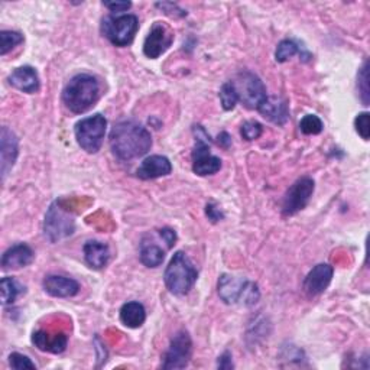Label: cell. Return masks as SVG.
I'll list each match as a JSON object with an SVG mask.
<instances>
[{
  "label": "cell",
  "mask_w": 370,
  "mask_h": 370,
  "mask_svg": "<svg viewBox=\"0 0 370 370\" xmlns=\"http://www.w3.org/2000/svg\"><path fill=\"white\" fill-rule=\"evenodd\" d=\"M152 147L151 133L133 120H122L115 125L110 133L112 152L122 161L141 158Z\"/></svg>",
  "instance_id": "1"
},
{
  "label": "cell",
  "mask_w": 370,
  "mask_h": 370,
  "mask_svg": "<svg viewBox=\"0 0 370 370\" xmlns=\"http://www.w3.org/2000/svg\"><path fill=\"white\" fill-rule=\"evenodd\" d=\"M100 97V84L96 77L78 74L70 80L63 91V102L73 113L81 115L95 106Z\"/></svg>",
  "instance_id": "2"
},
{
  "label": "cell",
  "mask_w": 370,
  "mask_h": 370,
  "mask_svg": "<svg viewBox=\"0 0 370 370\" xmlns=\"http://www.w3.org/2000/svg\"><path fill=\"white\" fill-rule=\"evenodd\" d=\"M165 284L174 295H185L194 287L199 272L190 258L184 252H176L165 269Z\"/></svg>",
  "instance_id": "3"
},
{
  "label": "cell",
  "mask_w": 370,
  "mask_h": 370,
  "mask_svg": "<svg viewBox=\"0 0 370 370\" xmlns=\"http://www.w3.org/2000/svg\"><path fill=\"white\" fill-rule=\"evenodd\" d=\"M218 295L226 304H243L250 307L259 301L258 285L248 281L246 278H236L233 275H221L218 280Z\"/></svg>",
  "instance_id": "4"
},
{
  "label": "cell",
  "mask_w": 370,
  "mask_h": 370,
  "mask_svg": "<svg viewBox=\"0 0 370 370\" xmlns=\"http://www.w3.org/2000/svg\"><path fill=\"white\" fill-rule=\"evenodd\" d=\"M107 120L102 115H95L80 120L75 125V139L81 149L88 154H96L103 145Z\"/></svg>",
  "instance_id": "5"
},
{
  "label": "cell",
  "mask_w": 370,
  "mask_h": 370,
  "mask_svg": "<svg viewBox=\"0 0 370 370\" xmlns=\"http://www.w3.org/2000/svg\"><path fill=\"white\" fill-rule=\"evenodd\" d=\"M230 83L233 84L236 92H238L239 102H242L248 109L258 110L263 105V102L268 99L265 84L253 73L243 71V73L238 74L236 78Z\"/></svg>",
  "instance_id": "6"
},
{
  "label": "cell",
  "mask_w": 370,
  "mask_h": 370,
  "mask_svg": "<svg viewBox=\"0 0 370 370\" xmlns=\"http://www.w3.org/2000/svg\"><path fill=\"white\" fill-rule=\"evenodd\" d=\"M75 230V220L73 214L65 211L58 203H53L46 211L43 231L45 238L51 243H57L71 236Z\"/></svg>",
  "instance_id": "7"
},
{
  "label": "cell",
  "mask_w": 370,
  "mask_h": 370,
  "mask_svg": "<svg viewBox=\"0 0 370 370\" xmlns=\"http://www.w3.org/2000/svg\"><path fill=\"white\" fill-rule=\"evenodd\" d=\"M196 148L193 151V171L200 176L214 175L221 168L220 158L210 152V136L201 126H194Z\"/></svg>",
  "instance_id": "8"
},
{
  "label": "cell",
  "mask_w": 370,
  "mask_h": 370,
  "mask_svg": "<svg viewBox=\"0 0 370 370\" xmlns=\"http://www.w3.org/2000/svg\"><path fill=\"white\" fill-rule=\"evenodd\" d=\"M139 28L137 18L134 15H110L103 19L102 32L116 46L129 45Z\"/></svg>",
  "instance_id": "9"
},
{
  "label": "cell",
  "mask_w": 370,
  "mask_h": 370,
  "mask_svg": "<svg viewBox=\"0 0 370 370\" xmlns=\"http://www.w3.org/2000/svg\"><path fill=\"white\" fill-rule=\"evenodd\" d=\"M193 354V342L187 332H178L164 354L162 369H184L190 363Z\"/></svg>",
  "instance_id": "10"
},
{
  "label": "cell",
  "mask_w": 370,
  "mask_h": 370,
  "mask_svg": "<svg viewBox=\"0 0 370 370\" xmlns=\"http://www.w3.org/2000/svg\"><path fill=\"white\" fill-rule=\"evenodd\" d=\"M314 193V181L310 176L298 179L287 191L282 203V213L285 216H294L308 204Z\"/></svg>",
  "instance_id": "11"
},
{
  "label": "cell",
  "mask_w": 370,
  "mask_h": 370,
  "mask_svg": "<svg viewBox=\"0 0 370 370\" xmlns=\"http://www.w3.org/2000/svg\"><path fill=\"white\" fill-rule=\"evenodd\" d=\"M174 42V32L165 23L155 22L145 39L144 54L151 58H159Z\"/></svg>",
  "instance_id": "12"
},
{
  "label": "cell",
  "mask_w": 370,
  "mask_h": 370,
  "mask_svg": "<svg viewBox=\"0 0 370 370\" xmlns=\"http://www.w3.org/2000/svg\"><path fill=\"white\" fill-rule=\"evenodd\" d=\"M19 154L18 137L9 127H2L0 132V172L5 181L9 171L14 168Z\"/></svg>",
  "instance_id": "13"
},
{
  "label": "cell",
  "mask_w": 370,
  "mask_h": 370,
  "mask_svg": "<svg viewBox=\"0 0 370 370\" xmlns=\"http://www.w3.org/2000/svg\"><path fill=\"white\" fill-rule=\"evenodd\" d=\"M334 269L327 263H319L307 275L304 281V291L310 297H315L326 291L333 280Z\"/></svg>",
  "instance_id": "14"
},
{
  "label": "cell",
  "mask_w": 370,
  "mask_h": 370,
  "mask_svg": "<svg viewBox=\"0 0 370 370\" xmlns=\"http://www.w3.org/2000/svg\"><path fill=\"white\" fill-rule=\"evenodd\" d=\"M43 290L46 294L57 298H70L78 294L80 285L71 278L61 275H48L43 280Z\"/></svg>",
  "instance_id": "15"
},
{
  "label": "cell",
  "mask_w": 370,
  "mask_h": 370,
  "mask_svg": "<svg viewBox=\"0 0 370 370\" xmlns=\"http://www.w3.org/2000/svg\"><path fill=\"white\" fill-rule=\"evenodd\" d=\"M172 171V165L166 157L152 155L147 158L141 166L137 168L136 175L141 179H155L159 176H166Z\"/></svg>",
  "instance_id": "16"
},
{
  "label": "cell",
  "mask_w": 370,
  "mask_h": 370,
  "mask_svg": "<svg viewBox=\"0 0 370 370\" xmlns=\"http://www.w3.org/2000/svg\"><path fill=\"white\" fill-rule=\"evenodd\" d=\"M32 343L41 350L46 353L58 354L67 349L68 337L64 333H48L43 330H38L32 336Z\"/></svg>",
  "instance_id": "17"
},
{
  "label": "cell",
  "mask_w": 370,
  "mask_h": 370,
  "mask_svg": "<svg viewBox=\"0 0 370 370\" xmlns=\"http://www.w3.org/2000/svg\"><path fill=\"white\" fill-rule=\"evenodd\" d=\"M32 249L25 243H18L9 248L2 256L4 269H21L32 263L33 260Z\"/></svg>",
  "instance_id": "18"
},
{
  "label": "cell",
  "mask_w": 370,
  "mask_h": 370,
  "mask_svg": "<svg viewBox=\"0 0 370 370\" xmlns=\"http://www.w3.org/2000/svg\"><path fill=\"white\" fill-rule=\"evenodd\" d=\"M258 110L265 119H268L276 125H285L287 120L290 119L288 105L281 97H269L268 96V99L263 102V105Z\"/></svg>",
  "instance_id": "19"
},
{
  "label": "cell",
  "mask_w": 370,
  "mask_h": 370,
  "mask_svg": "<svg viewBox=\"0 0 370 370\" xmlns=\"http://www.w3.org/2000/svg\"><path fill=\"white\" fill-rule=\"evenodd\" d=\"M9 83L23 91V92H35L39 90V77L35 68L25 65V67H19L16 68L11 75H9Z\"/></svg>",
  "instance_id": "20"
},
{
  "label": "cell",
  "mask_w": 370,
  "mask_h": 370,
  "mask_svg": "<svg viewBox=\"0 0 370 370\" xmlns=\"http://www.w3.org/2000/svg\"><path fill=\"white\" fill-rule=\"evenodd\" d=\"M84 258L90 268L102 269L107 265L110 259L109 246L97 240H90L84 245Z\"/></svg>",
  "instance_id": "21"
},
{
  "label": "cell",
  "mask_w": 370,
  "mask_h": 370,
  "mask_svg": "<svg viewBox=\"0 0 370 370\" xmlns=\"http://www.w3.org/2000/svg\"><path fill=\"white\" fill-rule=\"evenodd\" d=\"M147 319V311L142 304L136 301L127 302L120 310V321L129 329H139Z\"/></svg>",
  "instance_id": "22"
},
{
  "label": "cell",
  "mask_w": 370,
  "mask_h": 370,
  "mask_svg": "<svg viewBox=\"0 0 370 370\" xmlns=\"http://www.w3.org/2000/svg\"><path fill=\"white\" fill-rule=\"evenodd\" d=\"M165 258L164 250L154 242H148L147 239L142 240L141 245V262L148 268H158L162 265Z\"/></svg>",
  "instance_id": "23"
},
{
  "label": "cell",
  "mask_w": 370,
  "mask_h": 370,
  "mask_svg": "<svg viewBox=\"0 0 370 370\" xmlns=\"http://www.w3.org/2000/svg\"><path fill=\"white\" fill-rule=\"evenodd\" d=\"M0 291H2V302L5 305L15 302L19 294L23 292V288L19 285V282L15 278H4L2 282H0Z\"/></svg>",
  "instance_id": "24"
},
{
  "label": "cell",
  "mask_w": 370,
  "mask_h": 370,
  "mask_svg": "<svg viewBox=\"0 0 370 370\" xmlns=\"http://www.w3.org/2000/svg\"><path fill=\"white\" fill-rule=\"evenodd\" d=\"M23 42V35L15 31L0 32V56H6L15 46Z\"/></svg>",
  "instance_id": "25"
},
{
  "label": "cell",
  "mask_w": 370,
  "mask_h": 370,
  "mask_svg": "<svg viewBox=\"0 0 370 370\" xmlns=\"http://www.w3.org/2000/svg\"><path fill=\"white\" fill-rule=\"evenodd\" d=\"M298 53H300V46L297 45V42H294L291 39H284L280 42V45H278L276 53H275V60L278 63H285Z\"/></svg>",
  "instance_id": "26"
},
{
  "label": "cell",
  "mask_w": 370,
  "mask_h": 370,
  "mask_svg": "<svg viewBox=\"0 0 370 370\" xmlns=\"http://www.w3.org/2000/svg\"><path fill=\"white\" fill-rule=\"evenodd\" d=\"M220 102L224 110H233L239 102L238 92L230 81L224 83L220 88Z\"/></svg>",
  "instance_id": "27"
},
{
  "label": "cell",
  "mask_w": 370,
  "mask_h": 370,
  "mask_svg": "<svg viewBox=\"0 0 370 370\" xmlns=\"http://www.w3.org/2000/svg\"><path fill=\"white\" fill-rule=\"evenodd\" d=\"M322 127L324 125L321 119L315 115H307L300 122V129L304 134H318L322 132Z\"/></svg>",
  "instance_id": "28"
},
{
  "label": "cell",
  "mask_w": 370,
  "mask_h": 370,
  "mask_svg": "<svg viewBox=\"0 0 370 370\" xmlns=\"http://www.w3.org/2000/svg\"><path fill=\"white\" fill-rule=\"evenodd\" d=\"M263 132V127L259 122H255V120H249V122H245L242 125V129H240V133L243 136V139H246V141H255V139L260 137Z\"/></svg>",
  "instance_id": "29"
},
{
  "label": "cell",
  "mask_w": 370,
  "mask_h": 370,
  "mask_svg": "<svg viewBox=\"0 0 370 370\" xmlns=\"http://www.w3.org/2000/svg\"><path fill=\"white\" fill-rule=\"evenodd\" d=\"M367 80H369V75H367V61H364V64H363V67H361V70H360V73L357 75V87H359V91H360V95H361V100H363L364 106L369 105V85H367L369 83H367Z\"/></svg>",
  "instance_id": "30"
},
{
  "label": "cell",
  "mask_w": 370,
  "mask_h": 370,
  "mask_svg": "<svg viewBox=\"0 0 370 370\" xmlns=\"http://www.w3.org/2000/svg\"><path fill=\"white\" fill-rule=\"evenodd\" d=\"M354 127H356V132L361 136V139H364V141H369L370 122H369V113L367 112L357 115V117L354 119Z\"/></svg>",
  "instance_id": "31"
},
{
  "label": "cell",
  "mask_w": 370,
  "mask_h": 370,
  "mask_svg": "<svg viewBox=\"0 0 370 370\" xmlns=\"http://www.w3.org/2000/svg\"><path fill=\"white\" fill-rule=\"evenodd\" d=\"M9 364H11V367H14V369H16V370L35 369V363H32L29 357L21 354V353H12V354L9 356Z\"/></svg>",
  "instance_id": "32"
},
{
  "label": "cell",
  "mask_w": 370,
  "mask_h": 370,
  "mask_svg": "<svg viewBox=\"0 0 370 370\" xmlns=\"http://www.w3.org/2000/svg\"><path fill=\"white\" fill-rule=\"evenodd\" d=\"M157 8H161L166 15H169L172 18H182L187 15V12H185L184 9H179L178 5H174V4H157Z\"/></svg>",
  "instance_id": "33"
},
{
  "label": "cell",
  "mask_w": 370,
  "mask_h": 370,
  "mask_svg": "<svg viewBox=\"0 0 370 370\" xmlns=\"http://www.w3.org/2000/svg\"><path fill=\"white\" fill-rule=\"evenodd\" d=\"M159 236L165 240L168 248H172L175 245V242H176V235H175V231L172 228H168V227L161 228L159 230Z\"/></svg>",
  "instance_id": "34"
},
{
  "label": "cell",
  "mask_w": 370,
  "mask_h": 370,
  "mask_svg": "<svg viewBox=\"0 0 370 370\" xmlns=\"http://www.w3.org/2000/svg\"><path fill=\"white\" fill-rule=\"evenodd\" d=\"M206 214H207L208 220H211L213 223H217V221H220V220L224 217L223 213H221V210H220L218 207H216L213 203L207 204V207H206Z\"/></svg>",
  "instance_id": "35"
},
{
  "label": "cell",
  "mask_w": 370,
  "mask_h": 370,
  "mask_svg": "<svg viewBox=\"0 0 370 370\" xmlns=\"http://www.w3.org/2000/svg\"><path fill=\"white\" fill-rule=\"evenodd\" d=\"M103 5L107 9H110L112 12H116V14L125 12V11H127L132 6L130 2H103Z\"/></svg>",
  "instance_id": "36"
},
{
  "label": "cell",
  "mask_w": 370,
  "mask_h": 370,
  "mask_svg": "<svg viewBox=\"0 0 370 370\" xmlns=\"http://www.w3.org/2000/svg\"><path fill=\"white\" fill-rule=\"evenodd\" d=\"M217 367H220V369H233V367H235L233 361H231V354H230L228 352H224V353L218 357V360H217Z\"/></svg>",
  "instance_id": "37"
},
{
  "label": "cell",
  "mask_w": 370,
  "mask_h": 370,
  "mask_svg": "<svg viewBox=\"0 0 370 370\" xmlns=\"http://www.w3.org/2000/svg\"><path fill=\"white\" fill-rule=\"evenodd\" d=\"M230 144H231V139H230V136L226 133V132H223L220 136H218V145H221L223 148H228L230 147Z\"/></svg>",
  "instance_id": "38"
}]
</instances>
